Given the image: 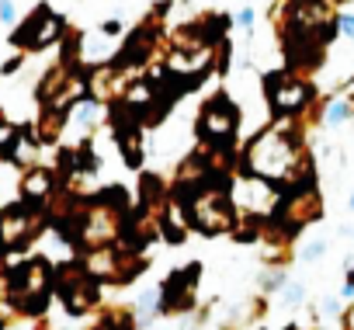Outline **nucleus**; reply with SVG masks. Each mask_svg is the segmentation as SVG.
Wrapping results in <instances>:
<instances>
[{"label":"nucleus","instance_id":"22","mask_svg":"<svg viewBox=\"0 0 354 330\" xmlns=\"http://www.w3.org/2000/svg\"><path fill=\"white\" fill-rule=\"evenodd\" d=\"M337 32H344L347 39H354V15H337Z\"/></svg>","mask_w":354,"mask_h":330},{"label":"nucleus","instance_id":"10","mask_svg":"<svg viewBox=\"0 0 354 330\" xmlns=\"http://www.w3.org/2000/svg\"><path fill=\"white\" fill-rule=\"evenodd\" d=\"M264 94H268V104H271V111L278 118H292V115H299L309 104L313 87L302 77H295L292 70H281V73H268Z\"/></svg>","mask_w":354,"mask_h":330},{"label":"nucleus","instance_id":"21","mask_svg":"<svg viewBox=\"0 0 354 330\" xmlns=\"http://www.w3.org/2000/svg\"><path fill=\"white\" fill-rule=\"evenodd\" d=\"M278 292H281V299H285L288 306H295V302H302V295H306V292H302V285H281Z\"/></svg>","mask_w":354,"mask_h":330},{"label":"nucleus","instance_id":"23","mask_svg":"<svg viewBox=\"0 0 354 330\" xmlns=\"http://www.w3.org/2000/svg\"><path fill=\"white\" fill-rule=\"evenodd\" d=\"M323 250H326V244H323V240H313V244H306V247H302V257H306V261H316Z\"/></svg>","mask_w":354,"mask_h":330},{"label":"nucleus","instance_id":"1","mask_svg":"<svg viewBox=\"0 0 354 330\" xmlns=\"http://www.w3.org/2000/svg\"><path fill=\"white\" fill-rule=\"evenodd\" d=\"M299 167H306V163H302V149H299V139H295L288 118H278L274 125H268L243 149V174H254V178H264L274 185H281L288 178H295V185L309 181V171L295 174Z\"/></svg>","mask_w":354,"mask_h":330},{"label":"nucleus","instance_id":"3","mask_svg":"<svg viewBox=\"0 0 354 330\" xmlns=\"http://www.w3.org/2000/svg\"><path fill=\"white\" fill-rule=\"evenodd\" d=\"M73 240L87 250V247H104V244H118V237L125 233V202L122 192L101 195V199H80L77 209L70 212V219L63 223Z\"/></svg>","mask_w":354,"mask_h":330},{"label":"nucleus","instance_id":"24","mask_svg":"<svg viewBox=\"0 0 354 330\" xmlns=\"http://www.w3.org/2000/svg\"><path fill=\"white\" fill-rule=\"evenodd\" d=\"M236 28H243V32L254 28V8H243V11L236 15Z\"/></svg>","mask_w":354,"mask_h":330},{"label":"nucleus","instance_id":"12","mask_svg":"<svg viewBox=\"0 0 354 330\" xmlns=\"http://www.w3.org/2000/svg\"><path fill=\"white\" fill-rule=\"evenodd\" d=\"M198 264L174 271L163 285H160V313L177 316V313H188L195 306V282H198Z\"/></svg>","mask_w":354,"mask_h":330},{"label":"nucleus","instance_id":"9","mask_svg":"<svg viewBox=\"0 0 354 330\" xmlns=\"http://www.w3.org/2000/svg\"><path fill=\"white\" fill-rule=\"evenodd\" d=\"M53 285H56V292H59V299H63L66 313H73V316L91 313V309L97 306V282H94V278H91L77 261H73V264L56 268Z\"/></svg>","mask_w":354,"mask_h":330},{"label":"nucleus","instance_id":"4","mask_svg":"<svg viewBox=\"0 0 354 330\" xmlns=\"http://www.w3.org/2000/svg\"><path fill=\"white\" fill-rule=\"evenodd\" d=\"M97 285H129L136 275H142L146 268H149V261L136 250V247H129V250H118L115 244H104V247H87L84 254H80V261H77Z\"/></svg>","mask_w":354,"mask_h":330},{"label":"nucleus","instance_id":"13","mask_svg":"<svg viewBox=\"0 0 354 330\" xmlns=\"http://www.w3.org/2000/svg\"><path fill=\"white\" fill-rule=\"evenodd\" d=\"M53 192H56L53 171H46V167H28V171H25V178H21V199H25V202L42 205V202L53 199Z\"/></svg>","mask_w":354,"mask_h":330},{"label":"nucleus","instance_id":"20","mask_svg":"<svg viewBox=\"0 0 354 330\" xmlns=\"http://www.w3.org/2000/svg\"><path fill=\"white\" fill-rule=\"evenodd\" d=\"M0 21H4V25H18V8H15V0H0Z\"/></svg>","mask_w":354,"mask_h":330},{"label":"nucleus","instance_id":"17","mask_svg":"<svg viewBox=\"0 0 354 330\" xmlns=\"http://www.w3.org/2000/svg\"><path fill=\"white\" fill-rule=\"evenodd\" d=\"M18 136H21V129H18L15 122H8L4 115H0V160H11Z\"/></svg>","mask_w":354,"mask_h":330},{"label":"nucleus","instance_id":"27","mask_svg":"<svg viewBox=\"0 0 354 330\" xmlns=\"http://www.w3.org/2000/svg\"><path fill=\"white\" fill-rule=\"evenodd\" d=\"M351 205H354V199H351Z\"/></svg>","mask_w":354,"mask_h":330},{"label":"nucleus","instance_id":"14","mask_svg":"<svg viewBox=\"0 0 354 330\" xmlns=\"http://www.w3.org/2000/svg\"><path fill=\"white\" fill-rule=\"evenodd\" d=\"M118 143H122L125 163H129V167H139V163H142V132H139V122L118 125Z\"/></svg>","mask_w":354,"mask_h":330},{"label":"nucleus","instance_id":"28","mask_svg":"<svg viewBox=\"0 0 354 330\" xmlns=\"http://www.w3.org/2000/svg\"><path fill=\"white\" fill-rule=\"evenodd\" d=\"M94 330H97V327H94Z\"/></svg>","mask_w":354,"mask_h":330},{"label":"nucleus","instance_id":"5","mask_svg":"<svg viewBox=\"0 0 354 330\" xmlns=\"http://www.w3.org/2000/svg\"><path fill=\"white\" fill-rule=\"evenodd\" d=\"M8 292H11V299H15L18 309L39 313L49 302V295H53V268H49V261H42V257L25 261L8 278Z\"/></svg>","mask_w":354,"mask_h":330},{"label":"nucleus","instance_id":"16","mask_svg":"<svg viewBox=\"0 0 354 330\" xmlns=\"http://www.w3.org/2000/svg\"><path fill=\"white\" fill-rule=\"evenodd\" d=\"M97 330H139V327H136V313H132L129 306L101 309V316H97Z\"/></svg>","mask_w":354,"mask_h":330},{"label":"nucleus","instance_id":"15","mask_svg":"<svg viewBox=\"0 0 354 330\" xmlns=\"http://www.w3.org/2000/svg\"><path fill=\"white\" fill-rule=\"evenodd\" d=\"M66 129V111L63 108H42L39 118V143H56Z\"/></svg>","mask_w":354,"mask_h":330},{"label":"nucleus","instance_id":"6","mask_svg":"<svg viewBox=\"0 0 354 330\" xmlns=\"http://www.w3.org/2000/svg\"><path fill=\"white\" fill-rule=\"evenodd\" d=\"M42 230H46L42 205H35V202L8 205L4 212H0V250H4V254L25 250Z\"/></svg>","mask_w":354,"mask_h":330},{"label":"nucleus","instance_id":"7","mask_svg":"<svg viewBox=\"0 0 354 330\" xmlns=\"http://www.w3.org/2000/svg\"><path fill=\"white\" fill-rule=\"evenodd\" d=\"M66 35V25L63 18L49 8V4H39L11 35V42L18 46V53H42L49 46H56L59 39Z\"/></svg>","mask_w":354,"mask_h":330},{"label":"nucleus","instance_id":"25","mask_svg":"<svg viewBox=\"0 0 354 330\" xmlns=\"http://www.w3.org/2000/svg\"><path fill=\"white\" fill-rule=\"evenodd\" d=\"M21 63H25V53H18V56H11V59L4 63V70H0V73H15V70H18Z\"/></svg>","mask_w":354,"mask_h":330},{"label":"nucleus","instance_id":"19","mask_svg":"<svg viewBox=\"0 0 354 330\" xmlns=\"http://www.w3.org/2000/svg\"><path fill=\"white\" fill-rule=\"evenodd\" d=\"M281 285H285V271L271 268V271H264V275H261V288H264V292H278Z\"/></svg>","mask_w":354,"mask_h":330},{"label":"nucleus","instance_id":"11","mask_svg":"<svg viewBox=\"0 0 354 330\" xmlns=\"http://www.w3.org/2000/svg\"><path fill=\"white\" fill-rule=\"evenodd\" d=\"M230 195H233V205L250 216H268L281 202V188H274V181H264L254 174H240L236 185L230 188Z\"/></svg>","mask_w":354,"mask_h":330},{"label":"nucleus","instance_id":"2","mask_svg":"<svg viewBox=\"0 0 354 330\" xmlns=\"http://www.w3.org/2000/svg\"><path fill=\"white\" fill-rule=\"evenodd\" d=\"M174 199L181 202L188 230H198L205 237L236 230V205H233L230 185H223L216 178H205V181H198L192 188L174 192Z\"/></svg>","mask_w":354,"mask_h":330},{"label":"nucleus","instance_id":"18","mask_svg":"<svg viewBox=\"0 0 354 330\" xmlns=\"http://www.w3.org/2000/svg\"><path fill=\"white\" fill-rule=\"evenodd\" d=\"M354 115V101L351 98H337V101H330V108H326V125H340V122H347Z\"/></svg>","mask_w":354,"mask_h":330},{"label":"nucleus","instance_id":"8","mask_svg":"<svg viewBox=\"0 0 354 330\" xmlns=\"http://www.w3.org/2000/svg\"><path fill=\"white\" fill-rule=\"evenodd\" d=\"M240 129V111L226 94H216L198 111V139L205 146H230Z\"/></svg>","mask_w":354,"mask_h":330},{"label":"nucleus","instance_id":"26","mask_svg":"<svg viewBox=\"0 0 354 330\" xmlns=\"http://www.w3.org/2000/svg\"><path fill=\"white\" fill-rule=\"evenodd\" d=\"M344 330H354V306H351L347 316H344Z\"/></svg>","mask_w":354,"mask_h":330}]
</instances>
